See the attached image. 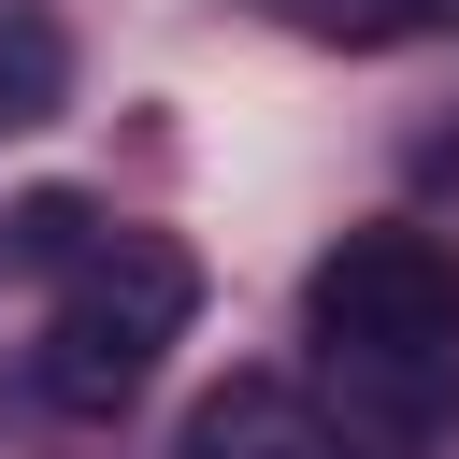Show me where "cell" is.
Masks as SVG:
<instances>
[{
    "mask_svg": "<svg viewBox=\"0 0 459 459\" xmlns=\"http://www.w3.org/2000/svg\"><path fill=\"white\" fill-rule=\"evenodd\" d=\"M301 344H316V402L373 459H416L459 416V258L430 230H344L301 287Z\"/></svg>",
    "mask_w": 459,
    "mask_h": 459,
    "instance_id": "cell-1",
    "label": "cell"
},
{
    "mask_svg": "<svg viewBox=\"0 0 459 459\" xmlns=\"http://www.w3.org/2000/svg\"><path fill=\"white\" fill-rule=\"evenodd\" d=\"M0 258H14V273H72V258H100V201H86V186L14 201V215H0Z\"/></svg>",
    "mask_w": 459,
    "mask_h": 459,
    "instance_id": "cell-5",
    "label": "cell"
},
{
    "mask_svg": "<svg viewBox=\"0 0 459 459\" xmlns=\"http://www.w3.org/2000/svg\"><path fill=\"white\" fill-rule=\"evenodd\" d=\"M172 459H373L330 402H301V387H273V373H244V387H215L201 416H186V445Z\"/></svg>",
    "mask_w": 459,
    "mask_h": 459,
    "instance_id": "cell-3",
    "label": "cell"
},
{
    "mask_svg": "<svg viewBox=\"0 0 459 459\" xmlns=\"http://www.w3.org/2000/svg\"><path fill=\"white\" fill-rule=\"evenodd\" d=\"M186 258L172 244H143V230H100V258H72L57 273V316H43V402L57 416H115V402H143V373L172 359V330H186Z\"/></svg>",
    "mask_w": 459,
    "mask_h": 459,
    "instance_id": "cell-2",
    "label": "cell"
},
{
    "mask_svg": "<svg viewBox=\"0 0 459 459\" xmlns=\"http://www.w3.org/2000/svg\"><path fill=\"white\" fill-rule=\"evenodd\" d=\"M301 29H330V43H387V29H430L445 0H287Z\"/></svg>",
    "mask_w": 459,
    "mask_h": 459,
    "instance_id": "cell-6",
    "label": "cell"
},
{
    "mask_svg": "<svg viewBox=\"0 0 459 459\" xmlns=\"http://www.w3.org/2000/svg\"><path fill=\"white\" fill-rule=\"evenodd\" d=\"M57 86H72V43H57L29 0H0V129H43Z\"/></svg>",
    "mask_w": 459,
    "mask_h": 459,
    "instance_id": "cell-4",
    "label": "cell"
}]
</instances>
